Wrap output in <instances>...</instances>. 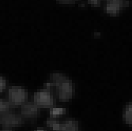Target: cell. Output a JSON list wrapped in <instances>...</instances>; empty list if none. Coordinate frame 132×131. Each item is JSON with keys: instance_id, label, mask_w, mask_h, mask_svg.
I'll list each match as a JSON object with an SVG mask.
<instances>
[{"instance_id": "2", "label": "cell", "mask_w": 132, "mask_h": 131, "mask_svg": "<svg viewBox=\"0 0 132 131\" xmlns=\"http://www.w3.org/2000/svg\"><path fill=\"white\" fill-rule=\"evenodd\" d=\"M21 115L11 111L10 110L0 114V125L6 128L18 127L23 124L24 119Z\"/></svg>"}, {"instance_id": "3", "label": "cell", "mask_w": 132, "mask_h": 131, "mask_svg": "<svg viewBox=\"0 0 132 131\" xmlns=\"http://www.w3.org/2000/svg\"><path fill=\"white\" fill-rule=\"evenodd\" d=\"M33 102L40 108H48L54 105V97L50 89H45L34 93Z\"/></svg>"}, {"instance_id": "7", "label": "cell", "mask_w": 132, "mask_h": 131, "mask_svg": "<svg viewBox=\"0 0 132 131\" xmlns=\"http://www.w3.org/2000/svg\"><path fill=\"white\" fill-rule=\"evenodd\" d=\"M59 131H79L78 123L75 120L67 119L63 123H62L61 129Z\"/></svg>"}, {"instance_id": "10", "label": "cell", "mask_w": 132, "mask_h": 131, "mask_svg": "<svg viewBox=\"0 0 132 131\" xmlns=\"http://www.w3.org/2000/svg\"><path fill=\"white\" fill-rule=\"evenodd\" d=\"M66 113V109L63 108H53L50 111V117L57 118L59 117H60Z\"/></svg>"}, {"instance_id": "12", "label": "cell", "mask_w": 132, "mask_h": 131, "mask_svg": "<svg viewBox=\"0 0 132 131\" xmlns=\"http://www.w3.org/2000/svg\"><path fill=\"white\" fill-rule=\"evenodd\" d=\"M6 85V80L3 77H0V92H2L4 90Z\"/></svg>"}, {"instance_id": "6", "label": "cell", "mask_w": 132, "mask_h": 131, "mask_svg": "<svg viewBox=\"0 0 132 131\" xmlns=\"http://www.w3.org/2000/svg\"><path fill=\"white\" fill-rule=\"evenodd\" d=\"M123 0H107L104 10L107 14L110 15H116L124 6Z\"/></svg>"}, {"instance_id": "9", "label": "cell", "mask_w": 132, "mask_h": 131, "mask_svg": "<svg viewBox=\"0 0 132 131\" xmlns=\"http://www.w3.org/2000/svg\"><path fill=\"white\" fill-rule=\"evenodd\" d=\"M47 126L51 127L55 131H59L61 129L62 123H59V122H57L56 118L49 117V118H47Z\"/></svg>"}, {"instance_id": "11", "label": "cell", "mask_w": 132, "mask_h": 131, "mask_svg": "<svg viewBox=\"0 0 132 131\" xmlns=\"http://www.w3.org/2000/svg\"><path fill=\"white\" fill-rule=\"evenodd\" d=\"M11 106L12 105L9 103L8 100L0 99V114L10 111Z\"/></svg>"}, {"instance_id": "13", "label": "cell", "mask_w": 132, "mask_h": 131, "mask_svg": "<svg viewBox=\"0 0 132 131\" xmlns=\"http://www.w3.org/2000/svg\"><path fill=\"white\" fill-rule=\"evenodd\" d=\"M59 3H63V4H70L75 3L77 0H58Z\"/></svg>"}, {"instance_id": "4", "label": "cell", "mask_w": 132, "mask_h": 131, "mask_svg": "<svg viewBox=\"0 0 132 131\" xmlns=\"http://www.w3.org/2000/svg\"><path fill=\"white\" fill-rule=\"evenodd\" d=\"M40 114V108L34 102H25L21 105V115L25 118H35Z\"/></svg>"}, {"instance_id": "1", "label": "cell", "mask_w": 132, "mask_h": 131, "mask_svg": "<svg viewBox=\"0 0 132 131\" xmlns=\"http://www.w3.org/2000/svg\"><path fill=\"white\" fill-rule=\"evenodd\" d=\"M28 99L27 91L21 86H10L8 89V101L12 106L22 105Z\"/></svg>"}, {"instance_id": "5", "label": "cell", "mask_w": 132, "mask_h": 131, "mask_svg": "<svg viewBox=\"0 0 132 131\" xmlns=\"http://www.w3.org/2000/svg\"><path fill=\"white\" fill-rule=\"evenodd\" d=\"M58 96L62 101H67L73 96V84L69 79H65L58 87Z\"/></svg>"}, {"instance_id": "8", "label": "cell", "mask_w": 132, "mask_h": 131, "mask_svg": "<svg viewBox=\"0 0 132 131\" xmlns=\"http://www.w3.org/2000/svg\"><path fill=\"white\" fill-rule=\"evenodd\" d=\"M123 119L127 124L132 126V103L128 104L125 108L123 113Z\"/></svg>"}, {"instance_id": "15", "label": "cell", "mask_w": 132, "mask_h": 131, "mask_svg": "<svg viewBox=\"0 0 132 131\" xmlns=\"http://www.w3.org/2000/svg\"><path fill=\"white\" fill-rule=\"evenodd\" d=\"M35 131H46V130H44V129H36Z\"/></svg>"}, {"instance_id": "14", "label": "cell", "mask_w": 132, "mask_h": 131, "mask_svg": "<svg viewBox=\"0 0 132 131\" xmlns=\"http://www.w3.org/2000/svg\"><path fill=\"white\" fill-rule=\"evenodd\" d=\"M0 131H13L11 128H6V127H3V129H2Z\"/></svg>"}]
</instances>
